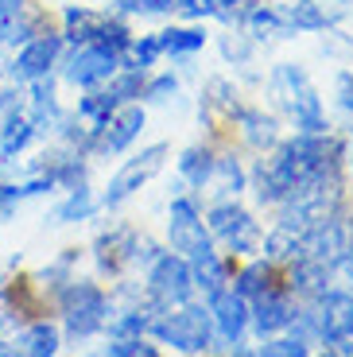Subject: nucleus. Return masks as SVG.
Returning a JSON list of instances; mask_svg holds the SVG:
<instances>
[{"label": "nucleus", "mask_w": 353, "mask_h": 357, "mask_svg": "<svg viewBox=\"0 0 353 357\" xmlns=\"http://www.w3.org/2000/svg\"><path fill=\"white\" fill-rule=\"evenodd\" d=\"M268 93L276 98V105L292 116L295 132H326V109L318 89L310 86L307 70L299 63H280L268 74Z\"/></svg>", "instance_id": "f257e3e1"}, {"label": "nucleus", "mask_w": 353, "mask_h": 357, "mask_svg": "<svg viewBox=\"0 0 353 357\" xmlns=\"http://www.w3.org/2000/svg\"><path fill=\"white\" fill-rule=\"evenodd\" d=\"M54 303L62 311V322H66V338L70 342H89L93 334L105 331V319L113 314V299L101 284L93 280H66L62 291L54 295Z\"/></svg>", "instance_id": "f03ea898"}, {"label": "nucleus", "mask_w": 353, "mask_h": 357, "mask_svg": "<svg viewBox=\"0 0 353 357\" xmlns=\"http://www.w3.org/2000/svg\"><path fill=\"white\" fill-rule=\"evenodd\" d=\"M163 346L179 349V354H206L213 349V319H210V307L202 303H179V307H167V311H159L156 322H151V331Z\"/></svg>", "instance_id": "7ed1b4c3"}, {"label": "nucleus", "mask_w": 353, "mask_h": 357, "mask_svg": "<svg viewBox=\"0 0 353 357\" xmlns=\"http://www.w3.org/2000/svg\"><path fill=\"white\" fill-rule=\"evenodd\" d=\"M206 229H210L213 241H221L233 257H253V252H260V241H264V233H260L256 218L248 214L237 198H221V202H213L210 214H206Z\"/></svg>", "instance_id": "20e7f679"}, {"label": "nucleus", "mask_w": 353, "mask_h": 357, "mask_svg": "<svg viewBox=\"0 0 353 357\" xmlns=\"http://www.w3.org/2000/svg\"><path fill=\"white\" fill-rule=\"evenodd\" d=\"M144 295H148L156 307H179L195 295V272H190V260L179 257V252H156V260L148 264V276H144Z\"/></svg>", "instance_id": "39448f33"}, {"label": "nucleus", "mask_w": 353, "mask_h": 357, "mask_svg": "<svg viewBox=\"0 0 353 357\" xmlns=\"http://www.w3.org/2000/svg\"><path fill=\"white\" fill-rule=\"evenodd\" d=\"M167 155H171L167 144H148L140 155L124 160L121 167H117V175L109 178V187H105V195L98 198V206H101V210H121V206L128 202V198H133L144 183H151V178L163 171Z\"/></svg>", "instance_id": "423d86ee"}, {"label": "nucleus", "mask_w": 353, "mask_h": 357, "mask_svg": "<svg viewBox=\"0 0 353 357\" xmlns=\"http://www.w3.org/2000/svg\"><path fill=\"white\" fill-rule=\"evenodd\" d=\"M62 66V78L70 82L74 89H89V86H101L109 82L117 70H121V54L109 51L101 43H78L59 59Z\"/></svg>", "instance_id": "0eeeda50"}, {"label": "nucleus", "mask_w": 353, "mask_h": 357, "mask_svg": "<svg viewBox=\"0 0 353 357\" xmlns=\"http://www.w3.org/2000/svg\"><path fill=\"white\" fill-rule=\"evenodd\" d=\"M167 241H171V252L179 257H198L202 249H210L213 237L202 222V210L190 195H175L171 198V214H167Z\"/></svg>", "instance_id": "6e6552de"}, {"label": "nucleus", "mask_w": 353, "mask_h": 357, "mask_svg": "<svg viewBox=\"0 0 353 357\" xmlns=\"http://www.w3.org/2000/svg\"><path fill=\"white\" fill-rule=\"evenodd\" d=\"M62 47H66L62 31H39L36 39L20 43L16 59H12V66H8V78L16 82V86H27V82H36V78H47V74L59 66Z\"/></svg>", "instance_id": "1a4fd4ad"}, {"label": "nucleus", "mask_w": 353, "mask_h": 357, "mask_svg": "<svg viewBox=\"0 0 353 357\" xmlns=\"http://www.w3.org/2000/svg\"><path fill=\"white\" fill-rule=\"evenodd\" d=\"M295 311H299V303H295V295L287 291V284H276V287H268L264 295L248 299V326L256 331V338H272V334L292 331Z\"/></svg>", "instance_id": "9d476101"}, {"label": "nucleus", "mask_w": 353, "mask_h": 357, "mask_svg": "<svg viewBox=\"0 0 353 357\" xmlns=\"http://www.w3.org/2000/svg\"><path fill=\"white\" fill-rule=\"evenodd\" d=\"M144 109L140 105H121L117 113H109L98 128H93V148L89 155H121L124 148H133V140L144 132Z\"/></svg>", "instance_id": "9b49d317"}, {"label": "nucleus", "mask_w": 353, "mask_h": 357, "mask_svg": "<svg viewBox=\"0 0 353 357\" xmlns=\"http://www.w3.org/2000/svg\"><path fill=\"white\" fill-rule=\"evenodd\" d=\"M140 237L144 233H136L128 222H117V225H109V229H101L98 241H93V260H98V268L105 276H121L124 268L136 264V257H140Z\"/></svg>", "instance_id": "f8f14e48"}, {"label": "nucleus", "mask_w": 353, "mask_h": 357, "mask_svg": "<svg viewBox=\"0 0 353 357\" xmlns=\"http://www.w3.org/2000/svg\"><path fill=\"white\" fill-rule=\"evenodd\" d=\"M315 319H318V342L353 338V291L326 287L315 299Z\"/></svg>", "instance_id": "ddd939ff"}, {"label": "nucleus", "mask_w": 353, "mask_h": 357, "mask_svg": "<svg viewBox=\"0 0 353 357\" xmlns=\"http://www.w3.org/2000/svg\"><path fill=\"white\" fill-rule=\"evenodd\" d=\"M206 307H210V319H213V331H218L221 342H245L248 334V299L237 295L233 287H221V291L206 295Z\"/></svg>", "instance_id": "4468645a"}, {"label": "nucleus", "mask_w": 353, "mask_h": 357, "mask_svg": "<svg viewBox=\"0 0 353 357\" xmlns=\"http://www.w3.org/2000/svg\"><path fill=\"white\" fill-rule=\"evenodd\" d=\"M36 136H39V128H36V121L27 116V109L24 105L8 109V113L0 116V160L12 163Z\"/></svg>", "instance_id": "2eb2a0df"}, {"label": "nucleus", "mask_w": 353, "mask_h": 357, "mask_svg": "<svg viewBox=\"0 0 353 357\" xmlns=\"http://www.w3.org/2000/svg\"><path fill=\"white\" fill-rule=\"evenodd\" d=\"M241 113V101H237V89L230 86L225 78H210L206 82V93H202V121L206 125H233Z\"/></svg>", "instance_id": "dca6fc26"}, {"label": "nucleus", "mask_w": 353, "mask_h": 357, "mask_svg": "<svg viewBox=\"0 0 353 357\" xmlns=\"http://www.w3.org/2000/svg\"><path fill=\"white\" fill-rule=\"evenodd\" d=\"M233 128L241 132V140L253 148V152H268L276 140H280V132H276V116H268L264 109H253V105H241L237 121H233Z\"/></svg>", "instance_id": "f3484780"}, {"label": "nucleus", "mask_w": 353, "mask_h": 357, "mask_svg": "<svg viewBox=\"0 0 353 357\" xmlns=\"http://www.w3.org/2000/svg\"><path fill=\"white\" fill-rule=\"evenodd\" d=\"M105 16L109 12H93V8H86V4H70V8L62 12V39L70 47L98 43L101 27H105Z\"/></svg>", "instance_id": "a211bd4d"}, {"label": "nucleus", "mask_w": 353, "mask_h": 357, "mask_svg": "<svg viewBox=\"0 0 353 357\" xmlns=\"http://www.w3.org/2000/svg\"><path fill=\"white\" fill-rule=\"evenodd\" d=\"M16 349H20V354H27V357H54L62 349V334H59L54 322L31 319L24 331L16 334Z\"/></svg>", "instance_id": "6ab92c4d"}, {"label": "nucleus", "mask_w": 353, "mask_h": 357, "mask_svg": "<svg viewBox=\"0 0 353 357\" xmlns=\"http://www.w3.org/2000/svg\"><path fill=\"white\" fill-rule=\"evenodd\" d=\"M190 272H195V287H202V295H213L221 287H230V260L218 249H202L198 257H190Z\"/></svg>", "instance_id": "aec40b11"}, {"label": "nucleus", "mask_w": 353, "mask_h": 357, "mask_svg": "<svg viewBox=\"0 0 353 357\" xmlns=\"http://www.w3.org/2000/svg\"><path fill=\"white\" fill-rule=\"evenodd\" d=\"M276 284H283V280H280V272H276V264L264 257V260H248L237 276H233L230 287L237 295H245V299H256V295H264L268 287H276Z\"/></svg>", "instance_id": "412c9836"}, {"label": "nucleus", "mask_w": 353, "mask_h": 357, "mask_svg": "<svg viewBox=\"0 0 353 357\" xmlns=\"http://www.w3.org/2000/svg\"><path fill=\"white\" fill-rule=\"evenodd\" d=\"M213 167H218V155H213L210 144H190L183 155H179V175H183L186 187L202 190L213 178Z\"/></svg>", "instance_id": "4be33fe9"}, {"label": "nucleus", "mask_w": 353, "mask_h": 357, "mask_svg": "<svg viewBox=\"0 0 353 357\" xmlns=\"http://www.w3.org/2000/svg\"><path fill=\"white\" fill-rule=\"evenodd\" d=\"M276 8H280V16L287 20L292 31H326L330 27V12L318 0H283Z\"/></svg>", "instance_id": "5701e85b"}, {"label": "nucleus", "mask_w": 353, "mask_h": 357, "mask_svg": "<svg viewBox=\"0 0 353 357\" xmlns=\"http://www.w3.org/2000/svg\"><path fill=\"white\" fill-rule=\"evenodd\" d=\"M260 249H264V257L272 260L276 268H280V264H295V260H303V233L295 229V225H283L280 222L264 241H260Z\"/></svg>", "instance_id": "b1692460"}, {"label": "nucleus", "mask_w": 353, "mask_h": 357, "mask_svg": "<svg viewBox=\"0 0 353 357\" xmlns=\"http://www.w3.org/2000/svg\"><path fill=\"white\" fill-rule=\"evenodd\" d=\"M98 210H101V206H98V198H93V190H89V183H82V187H70V190H66V198L54 206V225L89 222Z\"/></svg>", "instance_id": "393cba45"}, {"label": "nucleus", "mask_w": 353, "mask_h": 357, "mask_svg": "<svg viewBox=\"0 0 353 357\" xmlns=\"http://www.w3.org/2000/svg\"><path fill=\"white\" fill-rule=\"evenodd\" d=\"M245 27H248V36L253 39H287V36H295L292 27H287V20L280 16L276 4H256V8L248 12Z\"/></svg>", "instance_id": "a878e982"}, {"label": "nucleus", "mask_w": 353, "mask_h": 357, "mask_svg": "<svg viewBox=\"0 0 353 357\" xmlns=\"http://www.w3.org/2000/svg\"><path fill=\"white\" fill-rule=\"evenodd\" d=\"M159 47L171 59H190L206 47V31L202 27H167V31H159Z\"/></svg>", "instance_id": "bb28decb"}, {"label": "nucleus", "mask_w": 353, "mask_h": 357, "mask_svg": "<svg viewBox=\"0 0 353 357\" xmlns=\"http://www.w3.org/2000/svg\"><path fill=\"white\" fill-rule=\"evenodd\" d=\"M210 183H218V195L221 198H237L241 190L248 187V171L241 167L233 155H218V167H213ZM210 183H206V187H210Z\"/></svg>", "instance_id": "cd10ccee"}, {"label": "nucleus", "mask_w": 353, "mask_h": 357, "mask_svg": "<svg viewBox=\"0 0 353 357\" xmlns=\"http://www.w3.org/2000/svg\"><path fill=\"white\" fill-rule=\"evenodd\" d=\"M163 59V47H159V36H133L128 51L121 54V66H140V70H151V66Z\"/></svg>", "instance_id": "c85d7f7f"}, {"label": "nucleus", "mask_w": 353, "mask_h": 357, "mask_svg": "<svg viewBox=\"0 0 353 357\" xmlns=\"http://www.w3.org/2000/svg\"><path fill=\"white\" fill-rule=\"evenodd\" d=\"M264 346L256 349L260 357H307L310 354V342L295 338L292 331H283V334H272V338H260Z\"/></svg>", "instance_id": "c756f323"}, {"label": "nucleus", "mask_w": 353, "mask_h": 357, "mask_svg": "<svg viewBox=\"0 0 353 357\" xmlns=\"http://www.w3.org/2000/svg\"><path fill=\"white\" fill-rule=\"evenodd\" d=\"M179 93V78L175 74H156V78H144V89L140 98L151 101V105H163V101H171Z\"/></svg>", "instance_id": "7c9ffc66"}, {"label": "nucleus", "mask_w": 353, "mask_h": 357, "mask_svg": "<svg viewBox=\"0 0 353 357\" xmlns=\"http://www.w3.org/2000/svg\"><path fill=\"white\" fill-rule=\"evenodd\" d=\"M105 354L109 357H156L159 346H151L144 334H140V338H109Z\"/></svg>", "instance_id": "2f4dec72"}, {"label": "nucleus", "mask_w": 353, "mask_h": 357, "mask_svg": "<svg viewBox=\"0 0 353 357\" xmlns=\"http://www.w3.org/2000/svg\"><path fill=\"white\" fill-rule=\"evenodd\" d=\"M113 8L128 16H167L175 12V0H113Z\"/></svg>", "instance_id": "473e14b6"}, {"label": "nucleus", "mask_w": 353, "mask_h": 357, "mask_svg": "<svg viewBox=\"0 0 353 357\" xmlns=\"http://www.w3.org/2000/svg\"><path fill=\"white\" fill-rule=\"evenodd\" d=\"M221 54L230 59L233 66H248L253 63V43H248V36H221Z\"/></svg>", "instance_id": "72a5a7b5"}, {"label": "nucleus", "mask_w": 353, "mask_h": 357, "mask_svg": "<svg viewBox=\"0 0 353 357\" xmlns=\"http://www.w3.org/2000/svg\"><path fill=\"white\" fill-rule=\"evenodd\" d=\"M24 202V187L20 183H0V222H8Z\"/></svg>", "instance_id": "f704fd0d"}, {"label": "nucleus", "mask_w": 353, "mask_h": 357, "mask_svg": "<svg viewBox=\"0 0 353 357\" xmlns=\"http://www.w3.org/2000/svg\"><path fill=\"white\" fill-rule=\"evenodd\" d=\"M8 326H16V314H12V307H8V291L0 284V331H8Z\"/></svg>", "instance_id": "c9c22d12"}, {"label": "nucleus", "mask_w": 353, "mask_h": 357, "mask_svg": "<svg viewBox=\"0 0 353 357\" xmlns=\"http://www.w3.org/2000/svg\"><path fill=\"white\" fill-rule=\"evenodd\" d=\"M27 8V0H0V16L8 20V16H16V12H24Z\"/></svg>", "instance_id": "e433bc0d"}, {"label": "nucleus", "mask_w": 353, "mask_h": 357, "mask_svg": "<svg viewBox=\"0 0 353 357\" xmlns=\"http://www.w3.org/2000/svg\"><path fill=\"white\" fill-rule=\"evenodd\" d=\"M4 354H16V346H12L8 338H0V357H4Z\"/></svg>", "instance_id": "4c0bfd02"}, {"label": "nucleus", "mask_w": 353, "mask_h": 357, "mask_svg": "<svg viewBox=\"0 0 353 357\" xmlns=\"http://www.w3.org/2000/svg\"><path fill=\"white\" fill-rule=\"evenodd\" d=\"M0 36H4V16H0Z\"/></svg>", "instance_id": "58836bf2"}, {"label": "nucleus", "mask_w": 353, "mask_h": 357, "mask_svg": "<svg viewBox=\"0 0 353 357\" xmlns=\"http://www.w3.org/2000/svg\"><path fill=\"white\" fill-rule=\"evenodd\" d=\"M345 280H350V291H353V276H345Z\"/></svg>", "instance_id": "ea45409f"}]
</instances>
